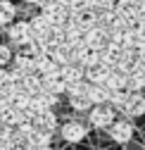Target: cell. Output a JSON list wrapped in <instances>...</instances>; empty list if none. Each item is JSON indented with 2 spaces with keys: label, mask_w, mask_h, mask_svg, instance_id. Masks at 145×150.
Here are the masks:
<instances>
[{
  "label": "cell",
  "mask_w": 145,
  "mask_h": 150,
  "mask_svg": "<svg viewBox=\"0 0 145 150\" xmlns=\"http://www.w3.org/2000/svg\"><path fill=\"white\" fill-rule=\"evenodd\" d=\"M88 131H90L88 122H83V119H79V117H71V119H67V122H62V124L57 126L60 138H62L64 143H69V145H76V143L86 141Z\"/></svg>",
  "instance_id": "cell-1"
},
{
  "label": "cell",
  "mask_w": 145,
  "mask_h": 150,
  "mask_svg": "<svg viewBox=\"0 0 145 150\" xmlns=\"http://www.w3.org/2000/svg\"><path fill=\"white\" fill-rule=\"evenodd\" d=\"M86 122L90 129H95V131H107V126H110L114 119H117V110L112 105H90V110L86 112Z\"/></svg>",
  "instance_id": "cell-2"
},
{
  "label": "cell",
  "mask_w": 145,
  "mask_h": 150,
  "mask_svg": "<svg viewBox=\"0 0 145 150\" xmlns=\"http://www.w3.org/2000/svg\"><path fill=\"white\" fill-rule=\"evenodd\" d=\"M107 134H110V141L114 145H124L126 148L136 136V126H133V122L129 117H117L110 126H107Z\"/></svg>",
  "instance_id": "cell-3"
},
{
  "label": "cell",
  "mask_w": 145,
  "mask_h": 150,
  "mask_svg": "<svg viewBox=\"0 0 145 150\" xmlns=\"http://www.w3.org/2000/svg\"><path fill=\"white\" fill-rule=\"evenodd\" d=\"M5 33H7L10 48H26L33 41V31L29 26V19H14L12 24H7Z\"/></svg>",
  "instance_id": "cell-4"
},
{
  "label": "cell",
  "mask_w": 145,
  "mask_h": 150,
  "mask_svg": "<svg viewBox=\"0 0 145 150\" xmlns=\"http://www.w3.org/2000/svg\"><path fill=\"white\" fill-rule=\"evenodd\" d=\"M83 45L93 52H100L107 45V26H90L83 31Z\"/></svg>",
  "instance_id": "cell-5"
},
{
  "label": "cell",
  "mask_w": 145,
  "mask_h": 150,
  "mask_svg": "<svg viewBox=\"0 0 145 150\" xmlns=\"http://www.w3.org/2000/svg\"><path fill=\"white\" fill-rule=\"evenodd\" d=\"M121 117H129V119H138L145 115V96L143 93H129V100H126L124 110L119 112Z\"/></svg>",
  "instance_id": "cell-6"
},
{
  "label": "cell",
  "mask_w": 145,
  "mask_h": 150,
  "mask_svg": "<svg viewBox=\"0 0 145 150\" xmlns=\"http://www.w3.org/2000/svg\"><path fill=\"white\" fill-rule=\"evenodd\" d=\"M110 74H112V67H110V64L98 62V64H93V67H86V69H83V79H86L88 83H105Z\"/></svg>",
  "instance_id": "cell-7"
},
{
  "label": "cell",
  "mask_w": 145,
  "mask_h": 150,
  "mask_svg": "<svg viewBox=\"0 0 145 150\" xmlns=\"http://www.w3.org/2000/svg\"><path fill=\"white\" fill-rule=\"evenodd\" d=\"M10 69L22 74V76H29V74H33V57L29 52H17V55H12Z\"/></svg>",
  "instance_id": "cell-8"
},
{
  "label": "cell",
  "mask_w": 145,
  "mask_h": 150,
  "mask_svg": "<svg viewBox=\"0 0 145 150\" xmlns=\"http://www.w3.org/2000/svg\"><path fill=\"white\" fill-rule=\"evenodd\" d=\"M31 122L36 124V129H45V131H52V134H55L57 126H60V119H57V115L52 110H45L41 115H33Z\"/></svg>",
  "instance_id": "cell-9"
},
{
  "label": "cell",
  "mask_w": 145,
  "mask_h": 150,
  "mask_svg": "<svg viewBox=\"0 0 145 150\" xmlns=\"http://www.w3.org/2000/svg\"><path fill=\"white\" fill-rule=\"evenodd\" d=\"M86 100L90 105H105L110 100V91H107L102 83H88L86 88Z\"/></svg>",
  "instance_id": "cell-10"
},
{
  "label": "cell",
  "mask_w": 145,
  "mask_h": 150,
  "mask_svg": "<svg viewBox=\"0 0 145 150\" xmlns=\"http://www.w3.org/2000/svg\"><path fill=\"white\" fill-rule=\"evenodd\" d=\"M17 17H19V7H17L12 0H0V26L12 24Z\"/></svg>",
  "instance_id": "cell-11"
},
{
  "label": "cell",
  "mask_w": 145,
  "mask_h": 150,
  "mask_svg": "<svg viewBox=\"0 0 145 150\" xmlns=\"http://www.w3.org/2000/svg\"><path fill=\"white\" fill-rule=\"evenodd\" d=\"M67 83L57 76V79H41V93H50V96H64Z\"/></svg>",
  "instance_id": "cell-12"
},
{
  "label": "cell",
  "mask_w": 145,
  "mask_h": 150,
  "mask_svg": "<svg viewBox=\"0 0 145 150\" xmlns=\"http://www.w3.org/2000/svg\"><path fill=\"white\" fill-rule=\"evenodd\" d=\"M60 79L62 81H79L83 79V67L81 64H74V62H67L60 67Z\"/></svg>",
  "instance_id": "cell-13"
},
{
  "label": "cell",
  "mask_w": 145,
  "mask_h": 150,
  "mask_svg": "<svg viewBox=\"0 0 145 150\" xmlns=\"http://www.w3.org/2000/svg\"><path fill=\"white\" fill-rule=\"evenodd\" d=\"M48 57H50L52 62H57L60 67L67 64V62H69V45H67V43H55V45L50 48Z\"/></svg>",
  "instance_id": "cell-14"
},
{
  "label": "cell",
  "mask_w": 145,
  "mask_h": 150,
  "mask_svg": "<svg viewBox=\"0 0 145 150\" xmlns=\"http://www.w3.org/2000/svg\"><path fill=\"white\" fill-rule=\"evenodd\" d=\"M126 91L129 93H143L145 91V74L143 71H131L126 76Z\"/></svg>",
  "instance_id": "cell-15"
},
{
  "label": "cell",
  "mask_w": 145,
  "mask_h": 150,
  "mask_svg": "<svg viewBox=\"0 0 145 150\" xmlns=\"http://www.w3.org/2000/svg\"><path fill=\"white\" fill-rule=\"evenodd\" d=\"M126 100H129V91L126 88H119V91H110V100H107V105H112L117 110V115L124 110Z\"/></svg>",
  "instance_id": "cell-16"
},
{
  "label": "cell",
  "mask_w": 145,
  "mask_h": 150,
  "mask_svg": "<svg viewBox=\"0 0 145 150\" xmlns=\"http://www.w3.org/2000/svg\"><path fill=\"white\" fill-rule=\"evenodd\" d=\"M67 88H64V96L67 98H76V96H86V88H88V81L86 79H79V81H64Z\"/></svg>",
  "instance_id": "cell-17"
},
{
  "label": "cell",
  "mask_w": 145,
  "mask_h": 150,
  "mask_svg": "<svg viewBox=\"0 0 145 150\" xmlns=\"http://www.w3.org/2000/svg\"><path fill=\"white\" fill-rule=\"evenodd\" d=\"M107 91H119V88H126V74H121V71H117V69H112V74L107 76V81L102 83Z\"/></svg>",
  "instance_id": "cell-18"
},
{
  "label": "cell",
  "mask_w": 145,
  "mask_h": 150,
  "mask_svg": "<svg viewBox=\"0 0 145 150\" xmlns=\"http://www.w3.org/2000/svg\"><path fill=\"white\" fill-rule=\"evenodd\" d=\"M69 110L74 115H86L90 110V103L86 100V96H76V98H69Z\"/></svg>",
  "instance_id": "cell-19"
},
{
  "label": "cell",
  "mask_w": 145,
  "mask_h": 150,
  "mask_svg": "<svg viewBox=\"0 0 145 150\" xmlns=\"http://www.w3.org/2000/svg\"><path fill=\"white\" fill-rule=\"evenodd\" d=\"M12 62V48L7 43H0V67H10Z\"/></svg>",
  "instance_id": "cell-20"
},
{
  "label": "cell",
  "mask_w": 145,
  "mask_h": 150,
  "mask_svg": "<svg viewBox=\"0 0 145 150\" xmlns=\"http://www.w3.org/2000/svg\"><path fill=\"white\" fill-rule=\"evenodd\" d=\"M131 29H133V33H136V38H138V43H140V41H145V19L136 22V24H133Z\"/></svg>",
  "instance_id": "cell-21"
},
{
  "label": "cell",
  "mask_w": 145,
  "mask_h": 150,
  "mask_svg": "<svg viewBox=\"0 0 145 150\" xmlns=\"http://www.w3.org/2000/svg\"><path fill=\"white\" fill-rule=\"evenodd\" d=\"M10 83V69L7 67H0V88Z\"/></svg>",
  "instance_id": "cell-22"
},
{
  "label": "cell",
  "mask_w": 145,
  "mask_h": 150,
  "mask_svg": "<svg viewBox=\"0 0 145 150\" xmlns=\"http://www.w3.org/2000/svg\"><path fill=\"white\" fill-rule=\"evenodd\" d=\"M136 60H145V41H140L136 45Z\"/></svg>",
  "instance_id": "cell-23"
},
{
  "label": "cell",
  "mask_w": 145,
  "mask_h": 150,
  "mask_svg": "<svg viewBox=\"0 0 145 150\" xmlns=\"http://www.w3.org/2000/svg\"><path fill=\"white\" fill-rule=\"evenodd\" d=\"M0 150H10V138L7 136H0Z\"/></svg>",
  "instance_id": "cell-24"
},
{
  "label": "cell",
  "mask_w": 145,
  "mask_h": 150,
  "mask_svg": "<svg viewBox=\"0 0 145 150\" xmlns=\"http://www.w3.org/2000/svg\"><path fill=\"white\" fill-rule=\"evenodd\" d=\"M45 0H24V5H31V7H41Z\"/></svg>",
  "instance_id": "cell-25"
},
{
  "label": "cell",
  "mask_w": 145,
  "mask_h": 150,
  "mask_svg": "<svg viewBox=\"0 0 145 150\" xmlns=\"http://www.w3.org/2000/svg\"><path fill=\"white\" fill-rule=\"evenodd\" d=\"M55 3H60V5H64V7H67V5L71 3V0H55Z\"/></svg>",
  "instance_id": "cell-26"
},
{
  "label": "cell",
  "mask_w": 145,
  "mask_h": 150,
  "mask_svg": "<svg viewBox=\"0 0 145 150\" xmlns=\"http://www.w3.org/2000/svg\"><path fill=\"white\" fill-rule=\"evenodd\" d=\"M124 3H129V5H138L140 0H124Z\"/></svg>",
  "instance_id": "cell-27"
},
{
  "label": "cell",
  "mask_w": 145,
  "mask_h": 150,
  "mask_svg": "<svg viewBox=\"0 0 145 150\" xmlns=\"http://www.w3.org/2000/svg\"><path fill=\"white\" fill-rule=\"evenodd\" d=\"M38 150H57V148H52V145H45V148H38Z\"/></svg>",
  "instance_id": "cell-28"
},
{
  "label": "cell",
  "mask_w": 145,
  "mask_h": 150,
  "mask_svg": "<svg viewBox=\"0 0 145 150\" xmlns=\"http://www.w3.org/2000/svg\"><path fill=\"white\" fill-rule=\"evenodd\" d=\"M143 150H145V143H143Z\"/></svg>",
  "instance_id": "cell-29"
}]
</instances>
